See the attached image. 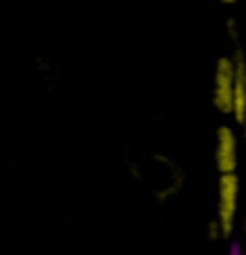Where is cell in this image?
<instances>
[{"label": "cell", "mask_w": 246, "mask_h": 255, "mask_svg": "<svg viewBox=\"0 0 246 255\" xmlns=\"http://www.w3.org/2000/svg\"><path fill=\"white\" fill-rule=\"evenodd\" d=\"M214 165L220 175L237 173L239 167V136L231 125H220L214 138Z\"/></svg>", "instance_id": "obj_3"}, {"label": "cell", "mask_w": 246, "mask_h": 255, "mask_svg": "<svg viewBox=\"0 0 246 255\" xmlns=\"http://www.w3.org/2000/svg\"><path fill=\"white\" fill-rule=\"evenodd\" d=\"M152 159H154V163H158L168 173L166 182L152 190V196L160 204H164V202H169V200H173L175 196L181 194V190L185 188V182H187V175H185V169L168 153L154 152L152 153Z\"/></svg>", "instance_id": "obj_4"}, {"label": "cell", "mask_w": 246, "mask_h": 255, "mask_svg": "<svg viewBox=\"0 0 246 255\" xmlns=\"http://www.w3.org/2000/svg\"><path fill=\"white\" fill-rule=\"evenodd\" d=\"M225 33H227L229 40H233V42H239V37H241V29H239V21H237L235 17H229V19L225 21Z\"/></svg>", "instance_id": "obj_7"}, {"label": "cell", "mask_w": 246, "mask_h": 255, "mask_svg": "<svg viewBox=\"0 0 246 255\" xmlns=\"http://www.w3.org/2000/svg\"><path fill=\"white\" fill-rule=\"evenodd\" d=\"M235 60V83H233V108L231 117L237 125H243L246 117V67L245 54L241 48H235L231 54Z\"/></svg>", "instance_id": "obj_5"}, {"label": "cell", "mask_w": 246, "mask_h": 255, "mask_svg": "<svg viewBox=\"0 0 246 255\" xmlns=\"http://www.w3.org/2000/svg\"><path fill=\"white\" fill-rule=\"evenodd\" d=\"M235 60L233 56H220L214 65L212 79V106L221 115H231L233 108Z\"/></svg>", "instance_id": "obj_2"}, {"label": "cell", "mask_w": 246, "mask_h": 255, "mask_svg": "<svg viewBox=\"0 0 246 255\" xmlns=\"http://www.w3.org/2000/svg\"><path fill=\"white\" fill-rule=\"evenodd\" d=\"M239 177L237 173L220 175L218 179V213L216 221L221 227L223 238H231L237 225V211H239Z\"/></svg>", "instance_id": "obj_1"}, {"label": "cell", "mask_w": 246, "mask_h": 255, "mask_svg": "<svg viewBox=\"0 0 246 255\" xmlns=\"http://www.w3.org/2000/svg\"><path fill=\"white\" fill-rule=\"evenodd\" d=\"M220 2L223 4V6H235L239 0H220Z\"/></svg>", "instance_id": "obj_8"}, {"label": "cell", "mask_w": 246, "mask_h": 255, "mask_svg": "<svg viewBox=\"0 0 246 255\" xmlns=\"http://www.w3.org/2000/svg\"><path fill=\"white\" fill-rule=\"evenodd\" d=\"M206 236H208V240H210V242H218V240H221V238H223L221 227L218 225V221H216V219H212V221L208 223Z\"/></svg>", "instance_id": "obj_6"}]
</instances>
